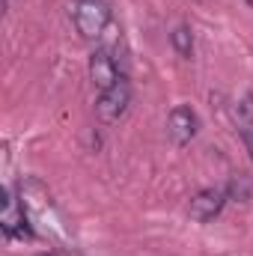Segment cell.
Masks as SVG:
<instances>
[{"mask_svg":"<svg viewBox=\"0 0 253 256\" xmlns=\"http://www.w3.org/2000/svg\"><path fill=\"white\" fill-rule=\"evenodd\" d=\"M0 230L9 242L33 238L27 212H24V196L18 194L15 185H3V212H0Z\"/></svg>","mask_w":253,"mask_h":256,"instance_id":"1","label":"cell"},{"mask_svg":"<svg viewBox=\"0 0 253 256\" xmlns=\"http://www.w3.org/2000/svg\"><path fill=\"white\" fill-rule=\"evenodd\" d=\"M72 18L84 39H102V33L110 24V6L108 0H72Z\"/></svg>","mask_w":253,"mask_h":256,"instance_id":"2","label":"cell"},{"mask_svg":"<svg viewBox=\"0 0 253 256\" xmlns=\"http://www.w3.org/2000/svg\"><path fill=\"white\" fill-rule=\"evenodd\" d=\"M128 104H131V84H128V78L122 74L110 90L98 92L96 114H98V120H102L104 126H114V122H120V120L126 116Z\"/></svg>","mask_w":253,"mask_h":256,"instance_id":"3","label":"cell"},{"mask_svg":"<svg viewBox=\"0 0 253 256\" xmlns=\"http://www.w3.org/2000/svg\"><path fill=\"white\" fill-rule=\"evenodd\" d=\"M226 200H230V196H226L224 188H202V191H196L194 196H190V202H188L190 220H196V224L214 220V218L224 212Z\"/></svg>","mask_w":253,"mask_h":256,"instance_id":"4","label":"cell"},{"mask_svg":"<svg viewBox=\"0 0 253 256\" xmlns=\"http://www.w3.org/2000/svg\"><path fill=\"white\" fill-rule=\"evenodd\" d=\"M120 78H122V72H120V66H116L114 54H110L108 48H96V51L90 54V80H92V86H96L98 92L110 90Z\"/></svg>","mask_w":253,"mask_h":256,"instance_id":"5","label":"cell"},{"mask_svg":"<svg viewBox=\"0 0 253 256\" xmlns=\"http://www.w3.org/2000/svg\"><path fill=\"white\" fill-rule=\"evenodd\" d=\"M196 128H200V120L194 114L190 104H176L170 110V120H167V134L176 146H188L190 140L196 137Z\"/></svg>","mask_w":253,"mask_h":256,"instance_id":"6","label":"cell"},{"mask_svg":"<svg viewBox=\"0 0 253 256\" xmlns=\"http://www.w3.org/2000/svg\"><path fill=\"white\" fill-rule=\"evenodd\" d=\"M170 42H173V48H176L179 57H185V60L194 57V33H190L188 24H179V27L170 33Z\"/></svg>","mask_w":253,"mask_h":256,"instance_id":"7","label":"cell"},{"mask_svg":"<svg viewBox=\"0 0 253 256\" xmlns=\"http://www.w3.org/2000/svg\"><path fill=\"white\" fill-rule=\"evenodd\" d=\"M224 191H226L230 200H236V202L242 200V202H244V200H250V179H248V176H238V179H232Z\"/></svg>","mask_w":253,"mask_h":256,"instance_id":"8","label":"cell"},{"mask_svg":"<svg viewBox=\"0 0 253 256\" xmlns=\"http://www.w3.org/2000/svg\"><path fill=\"white\" fill-rule=\"evenodd\" d=\"M236 122H238V126L253 122V92H248V96L236 104Z\"/></svg>","mask_w":253,"mask_h":256,"instance_id":"9","label":"cell"},{"mask_svg":"<svg viewBox=\"0 0 253 256\" xmlns=\"http://www.w3.org/2000/svg\"><path fill=\"white\" fill-rule=\"evenodd\" d=\"M238 137H242V143H244V149H248V155H250V161H253V122L238 126Z\"/></svg>","mask_w":253,"mask_h":256,"instance_id":"10","label":"cell"},{"mask_svg":"<svg viewBox=\"0 0 253 256\" xmlns=\"http://www.w3.org/2000/svg\"><path fill=\"white\" fill-rule=\"evenodd\" d=\"M36 256H60L57 250H45V254H36Z\"/></svg>","mask_w":253,"mask_h":256,"instance_id":"11","label":"cell"},{"mask_svg":"<svg viewBox=\"0 0 253 256\" xmlns=\"http://www.w3.org/2000/svg\"><path fill=\"white\" fill-rule=\"evenodd\" d=\"M248 3H250V6H253V0H248Z\"/></svg>","mask_w":253,"mask_h":256,"instance_id":"12","label":"cell"}]
</instances>
